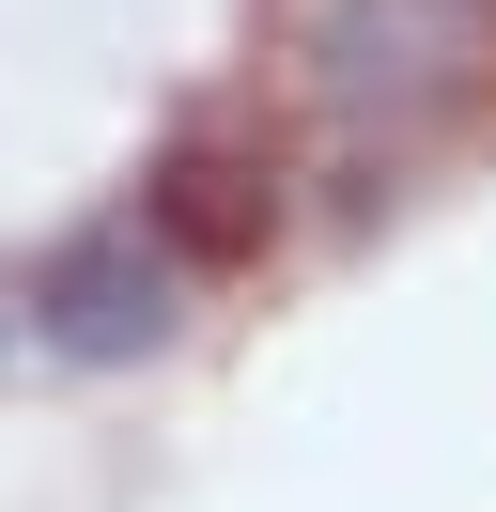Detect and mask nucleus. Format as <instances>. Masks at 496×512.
Returning <instances> with one entry per match:
<instances>
[{"label": "nucleus", "instance_id": "2", "mask_svg": "<svg viewBox=\"0 0 496 512\" xmlns=\"http://www.w3.org/2000/svg\"><path fill=\"white\" fill-rule=\"evenodd\" d=\"M155 233L171 249H264V187H248V156H171V202H155Z\"/></svg>", "mask_w": 496, "mask_h": 512}, {"label": "nucleus", "instance_id": "1", "mask_svg": "<svg viewBox=\"0 0 496 512\" xmlns=\"http://www.w3.org/2000/svg\"><path fill=\"white\" fill-rule=\"evenodd\" d=\"M31 326H47L62 357H140L155 326H171V249H140V218L78 233V249L31 280Z\"/></svg>", "mask_w": 496, "mask_h": 512}]
</instances>
